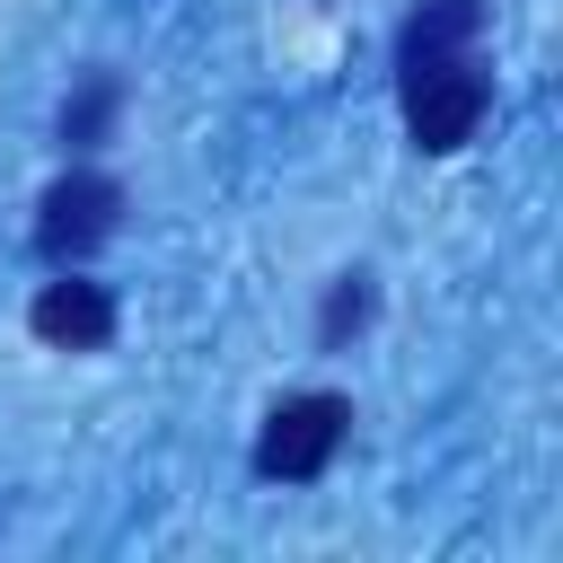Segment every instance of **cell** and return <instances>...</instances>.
<instances>
[{
    "label": "cell",
    "mask_w": 563,
    "mask_h": 563,
    "mask_svg": "<svg viewBox=\"0 0 563 563\" xmlns=\"http://www.w3.org/2000/svg\"><path fill=\"white\" fill-rule=\"evenodd\" d=\"M343 431H352V396H334V387L282 396V405L264 413V431H255V475H264V484H317V475L334 466Z\"/></svg>",
    "instance_id": "6da1fadb"
},
{
    "label": "cell",
    "mask_w": 563,
    "mask_h": 563,
    "mask_svg": "<svg viewBox=\"0 0 563 563\" xmlns=\"http://www.w3.org/2000/svg\"><path fill=\"white\" fill-rule=\"evenodd\" d=\"M361 317H369V282H361V273H343V282H334V299H325V343H343Z\"/></svg>",
    "instance_id": "52a82bcc"
},
{
    "label": "cell",
    "mask_w": 563,
    "mask_h": 563,
    "mask_svg": "<svg viewBox=\"0 0 563 563\" xmlns=\"http://www.w3.org/2000/svg\"><path fill=\"white\" fill-rule=\"evenodd\" d=\"M114 106H123V79L114 70H88L70 88V106H62V150H97L114 132Z\"/></svg>",
    "instance_id": "8992f818"
},
{
    "label": "cell",
    "mask_w": 563,
    "mask_h": 563,
    "mask_svg": "<svg viewBox=\"0 0 563 563\" xmlns=\"http://www.w3.org/2000/svg\"><path fill=\"white\" fill-rule=\"evenodd\" d=\"M26 325H35L53 352H97V343H114V290H106V282L62 273V282H44V290H35Z\"/></svg>",
    "instance_id": "277c9868"
},
{
    "label": "cell",
    "mask_w": 563,
    "mask_h": 563,
    "mask_svg": "<svg viewBox=\"0 0 563 563\" xmlns=\"http://www.w3.org/2000/svg\"><path fill=\"white\" fill-rule=\"evenodd\" d=\"M396 88H405V132H413V150H431V158L466 150L475 123H484V106H493V79H484L475 53H457V62H422V70H396Z\"/></svg>",
    "instance_id": "7a4b0ae2"
},
{
    "label": "cell",
    "mask_w": 563,
    "mask_h": 563,
    "mask_svg": "<svg viewBox=\"0 0 563 563\" xmlns=\"http://www.w3.org/2000/svg\"><path fill=\"white\" fill-rule=\"evenodd\" d=\"M114 229H123V185H114V176H97V167H70V176H62V185H44V202H35V246H44L53 264L97 255Z\"/></svg>",
    "instance_id": "3957f363"
},
{
    "label": "cell",
    "mask_w": 563,
    "mask_h": 563,
    "mask_svg": "<svg viewBox=\"0 0 563 563\" xmlns=\"http://www.w3.org/2000/svg\"><path fill=\"white\" fill-rule=\"evenodd\" d=\"M475 35H484V0H413V18L396 26V70L457 62L475 53Z\"/></svg>",
    "instance_id": "5b68a950"
}]
</instances>
